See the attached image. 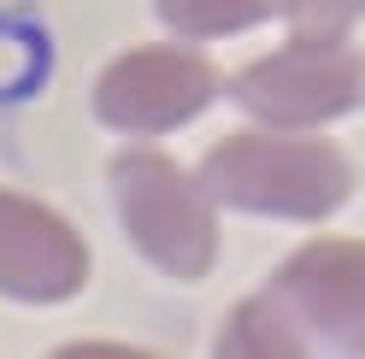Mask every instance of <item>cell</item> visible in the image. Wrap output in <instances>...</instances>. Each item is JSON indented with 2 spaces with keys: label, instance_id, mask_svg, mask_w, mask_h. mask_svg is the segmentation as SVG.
I'll return each mask as SVG.
<instances>
[{
  "label": "cell",
  "instance_id": "8",
  "mask_svg": "<svg viewBox=\"0 0 365 359\" xmlns=\"http://www.w3.org/2000/svg\"><path fill=\"white\" fill-rule=\"evenodd\" d=\"M159 6V24L171 36H236V30H254L265 24L271 12H283V0H153Z\"/></svg>",
  "mask_w": 365,
  "mask_h": 359
},
{
  "label": "cell",
  "instance_id": "9",
  "mask_svg": "<svg viewBox=\"0 0 365 359\" xmlns=\"http://www.w3.org/2000/svg\"><path fill=\"white\" fill-rule=\"evenodd\" d=\"M294 36H348L365 18V0H283Z\"/></svg>",
  "mask_w": 365,
  "mask_h": 359
},
{
  "label": "cell",
  "instance_id": "6",
  "mask_svg": "<svg viewBox=\"0 0 365 359\" xmlns=\"http://www.w3.org/2000/svg\"><path fill=\"white\" fill-rule=\"evenodd\" d=\"M88 283V248L53 207L0 189V295L48 306Z\"/></svg>",
  "mask_w": 365,
  "mask_h": 359
},
{
  "label": "cell",
  "instance_id": "5",
  "mask_svg": "<svg viewBox=\"0 0 365 359\" xmlns=\"http://www.w3.org/2000/svg\"><path fill=\"white\" fill-rule=\"evenodd\" d=\"M277 295L301 330L336 348H365V241L354 236H324L289 254L271 277Z\"/></svg>",
  "mask_w": 365,
  "mask_h": 359
},
{
  "label": "cell",
  "instance_id": "1",
  "mask_svg": "<svg viewBox=\"0 0 365 359\" xmlns=\"http://www.w3.org/2000/svg\"><path fill=\"white\" fill-rule=\"evenodd\" d=\"M200 189L212 194V207L312 224V218H330L354 194V160L324 136L247 130V136H224L207 153Z\"/></svg>",
  "mask_w": 365,
  "mask_h": 359
},
{
  "label": "cell",
  "instance_id": "4",
  "mask_svg": "<svg viewBox=\"0 0 365 359\" xmlns=\"http://www.w3.org/2000/svg\"><path fill=\"white\" fill-rule=\"evenodd\" d=\"M218 95V71L207 53L159 41V48H135L112 59L95 83V112L106 130L124 136H159V130L189 124L195 112H207Z\"/></svg>",
  "mask_w": 365,
  "mask_h": 359
},
{
  "label": "cell",
  "instance_id": "3",
  "mask_svg": "<svg viewBox=\"0 0 365 359\" xmlns=\"http://www.w3.org/2000/svg\"><path fill=\"white\" fill-rule=\"evenodd\" d=\"M236 106L271 130H312L365 95V59L341 36H294L236 77Z\"/></svg>",
  "mask_w": 365,
  "mask_h": 359
},
{
  "label": "cell",
  "instance_id": "2",
  "mask_svg": "<svg viewBox=\"0 0 365 359\" xmlns=\"http://www.w3.org/2000/svg\"><path fill=\"white\" fill-rule=\"evenodd\" d=\"M112 200L130 241L142 248L165 277H207L218 259V218L212 194L200 189L165 153H118L112 160Z\"/></svg>",
  "mask_w": 365,
  "mask_h": 359
},
{
  "label": "cell",
  "instance_id": "7",
  "mask_svg": "<svg viewBox=\"0 0 365 359\" xmlns=\"http://www.w3.org/2000/svg\"><path fill=\"white\" fill-rule=\"evenodd\" d=\"M218 353H230V359H242V353L247 359H294V353H307V330L265 288V295L230 306V318H224V330H218Z\"/></svg>",
  "mask_w": 365,
  "mask_h": 359
}]
</instances>
